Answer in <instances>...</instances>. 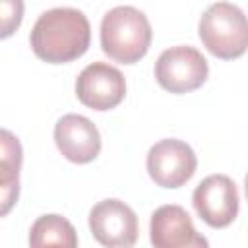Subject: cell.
<instances>
[{
  "label": "cell",
  "mask_w": 248,
  "mask_h": 248,
  "mask_svg": "<svg viewBox=\"0 0 248 248\" xmlns=\"http://www.w3.org/2000/svg\"><path fill=\"white\" fill-rule=\"evenodd\" d=\"M33 52L48 64H66L83 56L91 43L87 16L70 6L43 12L29 35Z\"/></svg>",
  "instance_id": "1"
},
{
  "label": "cell",
  "mask_w": 248,
  "mask_h": 248,
  "mask_svg": "<svg viewBox=\"0 0 248 248\" xmlns=\"http://www.w3.org/2000/svg\"><path fill=\"white\" fill-rule=\"evenodd\" d=\"M153 31L147 16L134 6H114L101 19V48L120 64H136L151 46Z\"/></svg>",
  "instance_id": "2"
},
{
  "label": "cell",
  "mask_w": 248,
  "mask_h": 248,
  "mask_svg": "<svg viewBox=\"0 0 248 248\" xmlns=\"http://www.w3.org/2000/svg\"><path fill=\"white\" fill-rule=\"evenodd\" d=\"M198 35L213 56L221 60H232L246 52L248 21L236 4L215 2L202 14Z\"/></svg>",
  "instance_id": "3"
},
{
  "label": "cell",
  "mask_w": 248,
  "mask_h": 248,
  "mask_svg": "<svg viewBox=\"0 0 248 248\" xmlns=\"http://www.w3.org/2000/svg\"><path fill=\"white\" fill-rule=\"evenodd\" d=\"M157 83L170 93L182 95L202 87L207 79L209 66L205 56L190 45H176L165 48L155 62Z\"/></svg>",
  "instance_id": "4"
},
{
  "label": "cell",
  "mask_w": 248,
  "mask_h": 248,
  "mask_svg": "<svg viewBox=\"0 0 248 248\" xmlns=\"http://www.w3.org/2000/svg\"><path fill=\"white\" fill-rule=\"evenodd\" d=\"M89 231L105 248H132L140 232L138 215L122 200L107 198L91 207Z\"/></svg>",
  "instance_id": "5"
},
{
  "label": "cell",
  "mask_w": 248,
  "mask_h": 248,
  "mask_svg": "<svg viewBox=\"0 0 248 248\" xmlns=\"http://www.w3.org/2000/svg\"><path fill=\"white\" fill-rule=\"evenodd\" d=\"M147 172L161 188H180L196 172L198 157L194 149L176 138H165L147 151Z\"/></svg>",
  "instance_id": "6"
},
{
  "label": "cell",
  "mask_w": 248,
  "mask_h": 248,
  "mask_svg": "<svg viewBox=\"0 0 248 248\" xmlns=\"http://www.w3.org/2000/svg\"><path fill=\"white\" fill-rule=\"evenodd\" d=\"M238 188L227 174L205 176L192 194V205L200 219L213 229L229 227L238 215Z\"/></svg>",
  "instance_id": "7"
},
{
  "label": "cell",
  "mask_w": 248,
  "mask_h": 248,
  "mask_svg": "<svg viewBox=\"0 0 248 248\" xmlns=\"http://www.w3.org/2000/svg\"><path fill=\"white\" fill-rule=\"evenodd\" d=\"M76 95L81 105L93 110H110L124 101L126 79L108 62H91L76 79Z\"/></svg>",
  "instance_id": "8"
},
{
  "label": "cell",
  "mask_w": 248,
  "mask_h": 248,
  "mask_svg": "<svg viewBox=\"0 0 248 248\" xmlns=\"http://www.w3.org/2000/svg\"><path fill=\"white\" fill-rule=\"evenodd\" d=\"M149 240L153 248H209L207 238L196 231L182 205L165 203L151 213Z\"/></svg>",
  "instance_id": "9"
},
{
  "label": "cell",
  "mask_w": 248,
  "mask_h": 248,
  "mask_svg": "<svg viewBox=\"0 0 248 248\" xmlns=\"http://www.w3.org/2000/svg\"><path fill=\"white\" fill-rule=\"evenodd\" d=\"M54 143L58 151L72 163L85 165L101 153V134L97 126L83 114H64L54 126Z\"/></svg>",
  "instance_id": "10"
},
{
  "label": "cell",
  "mask_w": 248,
  "mask_h": 248,
  "mask_svg": "<svg viewBox=\"0 0 248 248\" xmlns=\"http://www.w3.org/2000/svg\"><path fill=\"white\" fill-rule=\"evenodd\" d=\"M31 248H78V232L74 225L58 215L46 213L35 219L29 231Z\"/></svg>",
  "instance_id": "11"
},
{
  "label": "cell",
  "mask_w": 248,
  "mask_h": 248,
  "mask_svg": "<svg viewBox=\"0 0 248 248\" xmlns=\"http://www.w3.org/2000/svg\"><path fill=\"white\" fill-rule=\"evenodd\" d=\"M19 170L21 167L0 163V217L8 215L19 198Z\"/></svg>",
  "instance_id": "12"
},
{
  "label": "cell",
  "mask_w": 248,
  "mask_h": 248,
  "mask_svg": "<svg viewBox=\"0 0 248 248\" xmlns=\"http://www.w3.org/2000/svg\"><path fill=\"white\" fill-rule=\"evenodd\" d=\"M25 4L21 0H0V39L12 37L23 19Z\"/></svg>",
  "instance_id": "13"
},
{
  "label": "cell",
  "mask_w": 248,
  "mask_h": 248,
  "mask_svg": "<svg viewBox=\"0 0 248 248\" xmlns=\"http://www.w3.org/2000/svg\"><path fill=\"white\" fill-rule=\"evenodd\" d=\"M0 163H10L16 167L23 165V147L17 136L6 128H0Z\"/></svg>",
  "instance_id": "14"
}]
</instances>
